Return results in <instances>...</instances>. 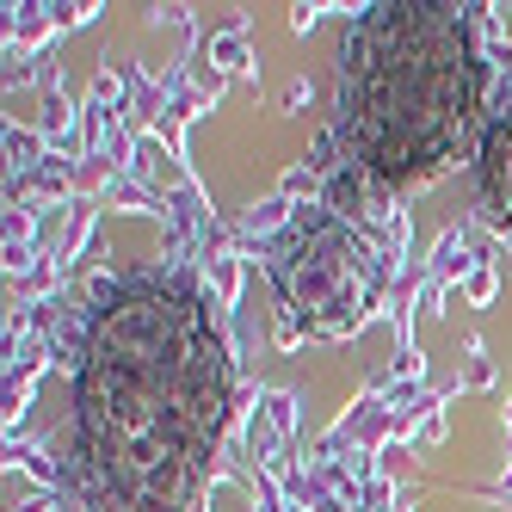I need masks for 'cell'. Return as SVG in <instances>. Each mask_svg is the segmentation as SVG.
Returning a JSON list of instances; mask_svg holds the SVG:
<instances>
[{"label": "cell", "instance_id": "1", "mask_svg": "<svg viewBox=\"0 0 512 512\" xmlns=\"http://www.w3.org/2000/svg\"><path fill=\"white\" fill-rule=\"evenodd\" d=\"M229 389L223 327L192 278L136 272L105 284L75 364L68 482L81 512H192Z\"/></svg>", "mask_w": 512, "mask_h": 512}, {"label": "cell", "instance_id": "2", "mask_svg": "<svg viewBox=\"0 0 512 512\" xmlns=\"http://www.w3.org/2000/svg\"><path fill=\"white\" fill-rule=\"evenodd\" d=\"M488 124V68L451 0H383L340 44V142L383 192L445 173Z\"/></svg>", "mask_w": 512, "mask_h": 512}, {"label": "cell", "instance_id": "3", "mask_svg": "<svg viewBox=\"0 0 512 512\" xmlns=\"http://www.w3.org/2000/svg\"><path fill=\"white\" fill-rule=\"evenodd\" d=\"M278 303L297 315L309 334H346L364 321V309L377 303L383 260L340 216H309V223L278 247L272 260Z\"/></svg>", "mask_w": 512, "mask_h": 512}, {"label": "cell", "instance_id": "4", "mask_svg": "<svg viewBox=\"0 0 512 512\" xmlns=\"http://www.w3.org/2000/svg\"><path fill=\"white\" fill-rule=\"evenodd\" d=\"M475 192H482V216L512 247V81H500L482 142H475Z\"/></svg>", "mask_w": 512, "mask_h": 512}]
</instances>
